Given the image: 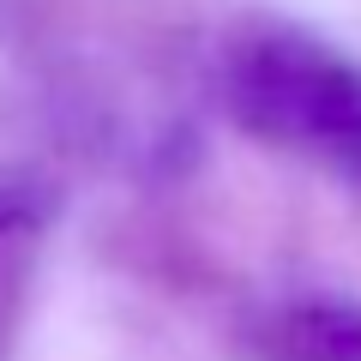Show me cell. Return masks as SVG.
Listing matches in <instances>:
<instances>
[{
	"label": "cell",
	"mask_w": 361,
	"mask_h": 361,
	"mask_svg": "<svg viewBox=\"0 0 361 361\" xmlns=\"http://www.w3.org/2000/svg\"><path fill=\"white\" fill-rule=\"evenodd\" d=\"M235 121L259 139H277L289 151L325 157L337 169L361 175V61L331 49L325 37H307L295 25H265L235 37L229 66Z\"/></svg>",
	"instance_id": "obj_1"
}]
</instances>
